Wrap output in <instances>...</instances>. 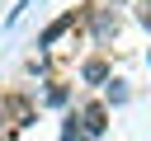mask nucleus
<instances>
[{"mask_svg":"<svg viewBox=\"0 0 151 141\" xmlns=\"http://www.w3.org/2000/svg\"><path fill=\"white\" fill-rule=\"evenodd\" d=\"M85 28H90V38H94L99 47H109V42L118 38L123 19H118V9H104V5H85Z\"/></svg>","mask_w":151,"mask_h":141,"instance_id":"obj_1","label":"nucleus"},{"mask_svg":"<svg viewBox=\"0 0 151 141\" xmlns=\"http://www.w3.org/2000/svg\"><path fill=\"white\" fill-rule=\"evenodd\" d=\"M76 118H80V127H85L90 141H99V136L109 132V103H104V99H80V103H76Z\"/></svg>","mask_w":151,"mask_h":141,"instance_id":"obj_2","label":"nucleus"},{"mask_svg":"<svg viewBox=\"0 0 151 141\" xmlns=\"http://www.w3.org/2000/svg\"><path fill=\"white\" fill-rule=\"evenodd\" d=\"M76 24H85V9H66L61 19H52V24L38 33V42H33V47H38V52H52V47H57V42H61V38L76 28Z\"/></svg>","mask_w":151,"mask_h":141,"instance_id":"obj_3","label":"nucleus"},{"mask_svg":"<svg viewBox=\"0 0 151 141\" xmlns=\"http://www.w3.org/2000/svg\"><path fill=\"white\" fill-rule=\"evenodd\" d=\"M0 113H5L14 127H33V122H38V108H33L28 94H0Z\"/></svg>","mask_w":151,"mask_h":141,"instance_id":"obj_4","label":"nucleus"},{"mask_svg":"<svg viewBox=\"0 0 151 141\" xmlns=\"http://www.w3.org/2000/svg\"><path fill=\"white\" fill-rule=\"evenodd\" d=\"M80 80H85V85H109V80H113V75H109V61H104V56L80 61Z\"/></svg>","mask_w":151,"mask_h":141,"instance_id":"obj_5","label":"nucleus"},{"mask_svg":"<svg viewBox=\"0 0 151 141\" xmlns=\"http://www.w3.org/2000/svg\"><path fill=\"white\" fill-rule=\"evenodd\" d=\"M42 99H47L52 108H66V103H71V85H61V80H47V89H42Z\"/></svg>","mask_w":151,"mask_h":141,"instance_id":"obj_6","label":"nucleus"},{"mask_svg":"<svg viewBox=\"0 0 151 141\" xmlns=\"http://www.w3.org/2000/svg\"><path fill=\"white\" fill-rule=\"evenodd\" d=\"M61 141H90V136H85V127H80V118H76V113H66V122H61Z\"/></svg>","mask_w":151,"mask_h":141,"instance_id":"obj_7","label":"nucleus"},{"mask_svg":"<svg viewBox=\"0 0 151 141\" xmlns=\"http://www.w3.org/2000/svg\"><path fill=\"white\" fill-rule=\"evenodd\" d=\"M104 103H127V80H109L104 85Z\"/></svg>","mask_w":151,"mask_h":141,"instance_id":"obj_8","label":"nucleus"},{"mask_svg":"<svg viewBox=\"0 0 151 141\" xmlns=\"http://www.w3.org/2000/svg\"><path fill=\"white\" fill-rule=\"evenodd\" d=\"M137 19H142V28H151V0H142V5H137Z\"/></svg>","mask_w":151,"mask_h":141,"instance_id":"obj_9","label":"nucleus"}]
</instances>
